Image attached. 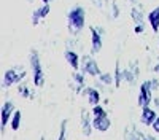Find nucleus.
<instances>
[{
  "mask_svg": "<svg viewBox=\"0 0 159 140\" xmlns=\"http://www.w3.org/2000/svg\"><path fill=\"white\" fill-rule=\"evenodd\" d=\"M67 22H69V30L72 34H78L84 29L86 25V11L83 7H73L67 13Z\"/></svg>",
  "mask_w": 159,
  "mask_h": 140,
  "instance_id": "f257e3e1",
  "label": "nucleus"
},
{
  "mask_svg": "<svg viewBox=\"0 0 159 140\" xmlns=\"http://www.w3.org/2000/svg\"><path fill=\"white\" fill-rule=\"evenodd\" d=\"M30 67H32V76H34V84L37 88H42L45 84V72L40 62V56L35 49L30 51Z\"/></svg>",
  "mask_w": 159,
  "mask_h": 140,
  "instance_id": "f03ea898",
  "label": "nucleus"
},
{
  "mask_svg": "<svg viewBox=\"0 0 159 140\" xmlns=\"http://www.w3.org/2000/svg\"><path fill=\"white\" fill-rule=\"evenodd\" d=\"M154 91L153 89V84H151V80L148 81H143L140 84V91H139V97H137V105L139 107H150L151 100H153V96L151 93Z\"/></svg>",
  "mask_w": 159,
  "mask_h": 140,
  "instance_id": "7ed1b4c3",
  "label": "nucleus"
},
{
  "mask_svg": "<svg viewBox=\"0 0 159 140\" xmlns=\"http://www.w3.org/2000/svg\"><path fill=\"white\" fill-rule=\"evenodd\" d=\"M25 76L24 70H18V69H8L3 73V88H10L15 83H19Z\"/></svg>",
  "mask_w": 159,
  "mask_h": 140,
  "instance_id": "20e7f679",
  "label": "nucleus"
},
{
  "mask_svg": "<svg viewBox=\"0 0 159 140\" xmlns=\"http://www.w3.org/2000/svg\"><path fill=\"white\" fill-rule=\"evenodd\" d=\"M81 72L84 75H91V76H99L102 72H100V67L99 64L92 59L91 56H84L83 57V62H81Z\"/></svg>",
  "mask_w": 159,
  "mask_h": 140,
  "instance_id": "39448f33",
  "label": "nucleus"
},
{
  "mask_svg": "<svg viewBox=\"0 0 159 140\" xmlns=\"http://www.w3.org/2000/svg\"><path fill=\"white\" fill-rule=\"evenodd\" d=\"M15 104H13L11 100H7L5 104L2 105V113H0V123H2V129H5V126L11 121L13 118V115H15Z\"/></svg>",
  "mask_w": 159,
  "mask_h": 140,
  "instance_id": "423d86ee",
  "label": "nucleus"
},
{
  "mask_svg": "<svg viewBox=\"0 0 159 140\" xmlns=\"http://www.w3.org/2000/svg\"><path fill=\"white\" fill-rule=\"evenodd\" d=\"M91 54H97L100 53V49H102V32L96 27H91Z\"/></svg>",
  "mask_w": 159,
  "mask_h": 140,
  "instance_id": "0eeeda50",
  "label": "nucleus"
},
{
  "mask_svg": "<svg viewBox=\"0 0 159 140\" xmlns=\"http://www.w3.org/2000/svg\"><path fill=\"white\" fill-rule=\"evenodd\" d=\"M92 126H94V129L99 131V132H107L111 126V121L108 118V115H103V116H94L92 120Z\"/></svg>",
  "mask_w": 159,
  "mask_h": 140,
  "instance_id": "6e6552de",
  "label": "nucleus"
},
{
  "mask_svg": "<svg viewBox=\"0 0 159 140\" xmlns=\"http://www.w3.org/2000/svg\"><path fill=\"white\" fill-rule=\"evenodd\" d=\"M49 11H51V7H49V3H43L40 8H35L34 10V13H32V24L34 25H37L42 19H45L48 15H49Z\"/></svg>",
  "mask_w": 159,
  "mask_h": 140,
  "instance_id": "1a4fd4ad",
  "label": "nucleus"
},
{
  "mask_svg": "<svg viewBox=\"0 0 159 140\" xmlns=\"http://www.w3.org/2000/svg\"><path fill=\"white\" fill-rule=\"evenodd\" d=\"M80 120H81V132H83L86 137H89V135L92 134L94 126H92V120H91V116H89V113H88L84 108H81V116H80Z\"/></svg>",
  "mask_w": 159,
  "mask_h": 140,
  "instance_id": "9d476101",
  "label": "nucleus"
},
{
  "mask_svg": "<svg viewBox=\"0 0 159 140\" xmlns=\"http://www.w3.org/2000/svg\"><path fill=\"white\" fill-rule=\"evenodd\" d=\"M147 21L150 22V27L154 34H159V5L154 7L153 10H150V13L147 15Z\"/></svg>",
  "mask_w": 159,
  "mask_h": 140,
  "instance_id": "9b49d317",
  "label": "nucleus"
},
{
  "mask_svg": "<svg viewBox=\"0 0 159 140\" xmlns=\"http://www.w3.org/2000/svg\"><path fill=\"white\" fill-rule=\"evenodd\" d=\"M156 118H157V115H156V111H154L153 108H150V107H143V108H142V116H140L142 124H145V126H153V123H154Z\"/></svg>",
  "mask_w": 159,
  "mask_h": 140,
  "instance_id": "f8f14e48",
  "label": "nucleus"
},
{
  "mask_svg": "<svg viewBox=\"0 0 159 140\" xmlns=\"http://www.w3.org/2000/svg\"><path fill=\"white\" fill-rule=\"evenodd\" d=\"M64 57H65V61L69 62V65H70L73 70L81 69V64H80V56L75 53V51H72V49H67V51L64 53Z\"/></svg>",
  "mask_w": 159,
  "mask_h": 140,
  "instance_id": "ddd939ff",
  "label": "nucleus"
},
{
  "mask_svg": "<svg viewBox=\"0 0 159 140\" xmlns=\"http://www.w3.org/2000/svg\"><path fill=\"white\" fill-rule=\"evenodd\" d=\"M86 96H88V102L94 107V105H99L100 102V93L94 88H86Z\"/></svg>",
  "mask_w": 159,
  "mask_h": 140,
  "instance_id": "4468645a",
  "label": "nucleus"
},
{
  "mask_svg": "<svg viewBox=\"0 0 159 140\" xmlns=\"http://www.w3.org/2000/svg\"><path fill=\"white\" fill-rule=\"evenodd\" d=\"M130 18L134 21V24H145V16H143V11L140 7H132L130 8Z\"/></svg>",
  "mask_w": 159,
  "mask_h": 140,
  "instance_id": "2eb2a0df",
  "label": "nucleus"
},
{
  "mask_svg": "<svg viewBox=\"0 0 159 140\" xmlns=\"http://www.w3.org/2000/svg\"><path fill=\"white\" fill-rule=\"evenodd\" d=\"M124 140H148L142 132H139L137 129H129L124 132Z\"/></svg>",
  "mask_w": 159,
  "mask_h": 140,
  "instance_id": "dca6fc26",
  "label": "nucleus"
},
{
  "mask_svg": "<svg viewBox=\"0 0 159 140\" xmlns=\"http://www.w3.org/2000/svg\"><path fill=\"white\" fill-rule=\"evenodd\" d=\"M21 120H22V113H21L19 110H16L15 115H13V118H11V121H10V126H11V129H13V131H18V129H19Z\"/></svg>",
  "mask_w": 159,
  "mask_h": 140,
  "instance_id": "f3484780",
  "label": "nucleus"
},
{
  "mask_svg": "<svg viewBox=\"0 0 159 140\" xmlns=\"http://www.w3.org/2000/svg\"><path fill=\"white\" fill-rule=\"evenodd\" d=\"M113 78H115V86H116V88H119V86H121V81L124 80V76H123L121 67H119V62H116V67H115V73H113Z\"/></svg>",
  "mask_w": 159,
  "mask_h": 140,
  "instance_id": "a211bd4d",
  "label": "nucleus"
},
{
  "mask_svg": "<svg viewBox=\"0 0 159 140\" xmlns=\"http://www.w3.org/2000/svg\"><path fill=\"white\" fill-rule=\"evenodd\" d=\"M67 124H69V121H67V120H62V123H61V131H59V137H57V140H67Z\"/></svg>",
  "mask_w": 159,
  "mask_h": 140,
  "instance_id": "6ab92c4d",
  "label": "nucleus"
},
{
  "mask_svg": "<svg viewBox=\"0 0 159 140\" xmlns=\"http://www.w3.org/2000/svg\"><path fill=\"white\" fill-rule=\"evenodd\" d=\"M99 80H100L103 84H111V83H115V78H113L111 73H100V75H99Z\"/></svg>",
  "mask_w": 159,
  "mask_h": 140,
  "instance_id": "aec40b11",
  "label": "nucleus"
},
{
  "mask_svg": "<svg viewBox=\"0 0 159 140\" xmlns=\"http://www.w3.org/2000/svg\"><path fill=\"white\" fill-rule=\"evenodd\" d=\"M18 93H19L22 97H32V94H30V91H29V88L25 86V84H19Z\"/></svg>",
  "mask_w": 159,
  "mask_h": 140,
  "instance_id": "412c9836",
  "label": "nucleus"
},
{
  "mask_svg": "<svg viewBox=\"0 0 159 140\" xmlns=\"http://www.w3.org/2000/svg\"><path fill=\"white\" fill-rule=\"evenodd\" d=\"M92 113H94V116H103V115H107L105 108L100 107V105H94V107H92Z\"/></svg>",
  "mask_w": 159,
  "mask_h": 140,
  "instance_id": "4be33fe9",
  "label": "nucleus"
},
{
  "mask_svg": "<svg viewBox=\"0 0 159 140\" xmlns=\"http://www.w3.org/2000/svg\"><path fill=\"white\" fill-rule=\"evenodd\" d=\"M73 80L76 81V84L80 86V88H81L83 84H84V73L81 72V73H75L73 75Z\"/></svg>",
  "mask_w": 159,
  "mask_h": 140,
  "instance_id": "5701e85b",
  "label": "nucleus"
},
{
  "mask_svg": "<svg viewBox=\"0 0 159 140\" xmlns=\"http://www.w3.org/2000/svg\"><path fill=\"white\" fill-rule=\"evenodd\" d=\"M111 15H113V18L115 19H118L119 18V8H118V5H116V2H111Z\"/></svg>",
  "mask_w": 159,
  "mask_h": 140,
  "instance_id": "b1692460",
  "label": "nucleus"
},
{
  "mask_svg": "<svg viewBox=\"0 0 159 140\" xmlns=\"http://www.w3.org/2000/svg\"><path fill=\"white\" fill-rule=\"evenodd\" d=\"M134 32L135 34H143L145 32V24H134Z\"/></svg>",
  "mask_w": 159,
  "mask_h": 140,
  "instance_id": "393cba45",
  "label": "nucleus"
},
{
  "mask_svg": "<svg viewBox=\"0 0 159 140\" xmlns=\"http://www.w3.org/2000/svg\"><path fill=\"white\" fill-rule=\"evenodd\" d=\"M151 127L154 129V132H156V134H159V115H157V118L154 120V123H153V126H151Z\"/></svg>",
  "mask_w": 159,
  "mask_h": 140,
  "instance_id": "a878e982",
  "label": "nucleus"
},
{
  "mask_svg": "<svg viewBox=\"0 0 159 140\" xmlns=\"http://www.w3.org/2000/svg\"><path fill=\"white\" fill-rule=\"evenodd\" d=\"M92 2H94L96 7H102V0H92Z\"/></svg>",
  "mask_w": 159,
  "mask_h": 140,
  "instance_id": "bb28decb",
  "label": "nucleus"
},
{
  "mask_svg": "<svg viewBox=\"0 0 159 140\" xmlns=\"http://www.w3.org/2000/svg\"><path fill=\"white\" fill-rule=\"evenodd\" d=\"M153 70H154L156 73H159V62H157V64H156V65L153 67Z\"/></svg>",
  "mask_w": 159,
  "mask_h": 140,
  "instance_id": "cd10ccee",
  "label": "nucleus"
},
{
  "mask_svg": "<svg viewBox=\"0 0 159 140\" xmlns=\"http://www.w3.org/2000/svg\"><path fill=\"white\" fill-rule=\"evenodd\" d=\"M42 2H43V3H49V2H51V0H42Z\"/></svg>",
  "mask_w": 159,
  "mask_h": 140,
  "instance_id": "c85d7f7f",
  "label": "nucleus"
},
{
  "mask_svg": "<svg viewBox=\"0 0 159 140\" xmlns=\"http://www.w3.org/2000/svg\"><path fill=\"white\" fill-rule=\"evenodd\" d=\"M127 2H130V3H135V0H127Z\"/></svg>",
  "mask_w": 159,
  "mask_h": 140,
  "instance_id": "c756f323",
  "label": "nucleus"
},
{
  "mask_svg": "<svg viewBox=\"0 0 159 140\" xmlns=\"http://www.w3.org/2000/svg\"><path fill=\"white\" fill-rule=\"evenodd\" d=\"M157 45H159V37H157Z\"/></svg>",
  "mask_w": 159,
  "mask_h": 140,
  "instance_id": "7c9ffc66",
  "label": "nucleus"
},
{
  "mask_svg": "<svg viewBox=\"0 0 159 140\" xmlns=\"http://www.w3.org/2000/svg\"><path fill=\"white\" fill-rule=\"evenodd\" d=\"M27 2H32V0H27Z\"/></svg>",
  "mask_w": 159,
  "mask_h": 140,
  "instance_id": "2f4dec72",
  "label": "nucleus"
}]
</instances>
